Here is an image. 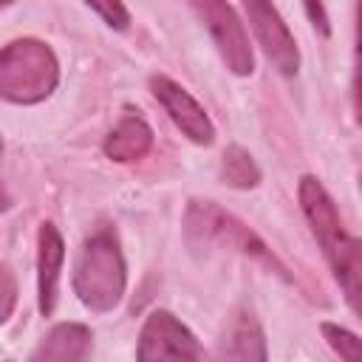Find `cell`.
Segmentation results:
<instances>
[{"label":"cell","mask_w":362,"mask_h":362,"mask_svg":"<svg viewBox=\"0 0 362 362\" xmlns=\"http://www.w3.org/2000/svg\"><path fill=\"white\" fill-rule=\"evenodd\" d=\"M297 198H300V209H303L337 283L342 286V294H345L351 311L359 314V294H362V243H359V238H354L342 226L337 204L331 201L328 189L314 175L300 178Z\"/></svg>","instance_id":"obj_1"},{"label":"cell","mask_w":362,"mask_h":362,"mask_svg":"<svg viewBox=\"0 0 362 362\" xmlns=\"http://www.w3.org/2000/svg\"><path fill=\"white\" fill-rule=\"evenodd\" d=\"M124 286H127V269L119 238L110 226H102L85 238L76 255L74 291L85 308L96 314H107L122 303Z\"/></svg>","instance_id":"obj_2"},{"label":"cell","mask_w":362,"mask_h":362,"mask_svg":"<svg viewBox=\"0 0 362 362\" xmlns=\"http://www.w3.org/2000/svg\"><path fill=\"white\" fill-rule=\"evenodd\" d=\"M184 235L192 249H229L263 263L277 277L291 280L286 263L263 243V238L255 235L240 218H235L232 212L221 209L212 201H189L184 215Z\"/></svg>","instance_id":"obj_3"},{"label":"cell","mask_w":362,"mask_h":362,"mask_svg":"<svg viewBox=\"0 0 362 362\" xmlns=\"http://www.w3.org/2000/svg\"><path fill=\"white\" fill-rule=\"evenodd\" d=\"M59 62L48 42L23 37L0 48V96L11 105H37L54 93Z\"/></svg>","instance_id":"obj_4"},{"label":"cell","mask_w":362,"mask_h":362,"mask_svg":"<svg viewBox=\"0 0 362 362\" xmlns=\"http://www.w3.org/2000/svg\"><path fill=\"white\" fill-rule=\"evenodd\" d=\"M204 28L209 31L221 59L235 76H249L255 71V54L249 45V34L226 0H187Z\"/></svg>","instance_id":"obj_5"},{"label":"cell","mask_w":362,"mask_h":362,"mask_svg":"<svg viewBox=\"0 0 362 362\" xmlns=\"http://www.w3.org/2000/svg\"><path fill=\"white\" fill-rule=\"evenodd\" d=\"M136 356L141 362L153 359H201L204 348L198 345L195 334L170 311L156 308L141 325Z\"/></svg>","instance_id":"obj_6"},{"label":"cell","mask_w":362,"mask_h":362,"mask_svg":"<svg viewBox=\"0 0 362 362\" xmlns=\"http://www.w3.org/2000/svg\"><path fill=\"white\" fill-rule=\"evenodd\" d=\"M240 3H243L246 20H249L263 54L269 57V62L277 68V74L294 76L300 71V48L294 42V34L288 31L286 20L274 8V3L272 0H240Z\"/></svg>","instance_id":"obj_7"},{"label":"cell","mask_w":362,"mask_h":362,"mask_svg":"<svg viewBox=\"0 0 362 362\" xmlns=\"http://www.w3.org/2000/svg\"><path fill=\"white\" fill-rule=\"evenodd\" d=\"M150 90L158 99V105L167 110V116L173 119V124L192 141L201 147H209L215 141V124L206 116V110L198 105V99L181 88L178 82H173L164 74H153L150 76Z\"/></svg>","instance_id":"obj_8"},{"label":"cell","mask_w":362,"mask_h":362,"mask_svg":"<svg viewBox=\"0 0 362 362\" xmlns=\"http://www.w3.org/2000/svg\"><path fill=\"white\" fill-rule=\"evenodd\" d=\"M65 260V243L54 223H42L37 232V305L42 317H51L57 308L59 272Z\"/></svg>","instance_id":"obj_9"},{"label":"cell","mask_w":362,"mask_h":362,"mask_svg":"<svg viewBox=\"0 0 362 362\" xmlns=\"http://www.w3.org/2000/svg\"><path fill=\"white\" fill-rule=\"evenodd\" d=\"M93 348V334L82 322H59L54 325L40 345L31 351L34 362H79L88 359Z\"/></svg>","instance_id":"obj_10"},{"label":"cell","mask_w":362,"mask_h":362,"mask_svg":"<svg viewBox=\"0 0 362 362\" xmlns=\"http://www.w3.org/2000/svg\"><path fill=\"white\" fill-rule=\"evenodd\" d=\"M153 147V130L150 124L133 113V110H124L122 119L116 122V127L105 136V156L110 161H119V164H127V161H139L150 153Z\"/></svg>","instance_id":"obj_11"},{"label":"cell","mask_w":362,"mask_h":362,"mask_svg":"<svg viewBox=\"0 0 362 362\" xmlns=\"http://www.w3.org/2000/svg\"><path fill=\"white\" fill-rule=\"evenodd\" d=\"M218 354L223 359H238V362H266V356H269L266 337H263V328L252 311L243 308L232 317L229 331H226Z\"/></svg>","instance_id":"obj_12"},{"label":"cell","mask_w":362,"mask_h":362,"mask_svg":"<svg viewBox=\"0 0 362 362\" xmlns=\"http://www.w3.org/2000/svg\"><path fill=\"white\" fill-rule=\"evenodd\" d=\"M221 181L235 189H252L260 184V167L255 164L252 153L240 144H229L221 156Z\"/></svg>","instance_id":"obj_13"},{"label":"cell","mask_w":362,"mask_h":362,"mask_svg":"<svg viewBox=\"0 0 362 362\" xmlns=\"http://www.w3.org/2000/svg\"><path fill=\"white\" fill-rule=\"evenodd\" d=\"M320 331H322L325 342L331 345V351H334L339 359H345V362H359V359H362V342H359L356 334H351L348 328L334 325V322H322Z\"/></svg>","instance_id":"obj_14"},{"label":"cell","mask_w":362,"mask_h":362,"mask_svg":"<svg viewBox=\"0 0 362 362\" xmlns=\"http://www.w3.org/2000/svg\"><path fill=\"white\" fill-rule=\"evenodd\" d=\"M110 28H116V31H124L127 25H130V11L124 8V3L122 0H85Z\"/></svg>","instance_id":"obj_15"},{"label":"cell","mask_w":362,"mask_h":362,"mask_svg":"<svg viewBox=\"0 0 362 362\" xmlns=\"http://www.w3.org/2000/svg\"><path fill=\"white\" fill-rule=\"evenodd\" d=\"M14 305H17V280H14V272L3 263L0 266V322L11 317Z\"/></svg>","instance_id":"obj_16"},{"label":"cell","mask_w":362,"mask_h":362,"mask_svg":"<svg viewBox=\"0 0 362 362\" xmlns=\"http://www.w3.org/2000/svg\"><path fill=\"white\" fill-rule=\"evenodd\" d=\"M303 3H305V11H308L311 25H314L322 37H328V34H331V23H328V14H325V8H322V0H303Z\"/></svg>","instance_id":"obj_17"},{"label":"cell","mask_w":362,"mask_h":362,"mask_svg":"<svg viewBox=\"0 0 362 362\" xmlns=\"http://www.w3.org/2000/svg\"><path fill=\"white\" fill-rule=\"evenodd\" d=\"M3 209H8V195H6V189H3V184H0V212Z\"/></svg>","instance_id":"obj_18"},{"label":"cell","mask_w":362,"mask_h":362,"mask_svg":"<svg viewBox=\"0 0 362 362\" xmlns=\"http://www.w3.org/2000/svg\"><path fill=\"white\" fill-rule=\"evenodd\" d=\"M14 0H0V8H6V6H11Z\"/></svg>","instance_id":"obj_19"},{"label":"cell","mask_w":362,"mask_h":362,"mask_svg":"<svg viewBox=\"0 0 362 362\" xmlns=\"http://www.w3.org/2000/svg\"><path fill=\"white\" fill-rule=\"evenodd\" d=\"M0 150H3V141H0Z\"/></svg>","instance_id":"obj_20"}]
</instances>
